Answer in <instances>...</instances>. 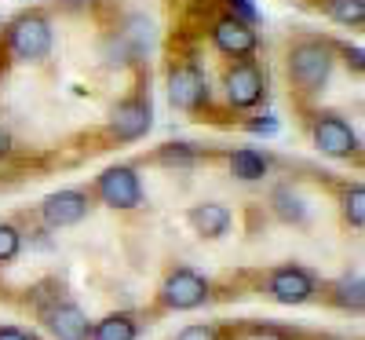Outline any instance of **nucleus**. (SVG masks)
Wrapping results in <instances>:
<instances>
[{
	"label": "nucleus",
	"mask_w": 365,
	"mask_h": 340,
	"mask_svg": "<svg viewBox=\"0 0 365 340\" xmlns=\"http://www.w3.org/2000/svg\"><path fill=\"white\" fill-rule=\"evenodd\" d=\"M135 336H139V322L132 315H106L88 333V340H135Z\"/></svg>",
	"instance_id": "16"
},
{
	"label": "nucleus",
	"mask_w": 365,
	"mask_h": 340,
	"mask_svg": "<svg viewBox=\"0 0 365 340\" xmlns=\"http://www.w3.org/2000/svg\"><path fill=\"white\" fill-rule=\"evenodd\" d=\"M22 249V234L15 224H0V264H11Z\"/></svg>",
	"instance_id": "21"
},
{
	"label": "nucleus",
	"mask_w": 365,
	"mask_h": 340,
	"mask_svg": "<svg viewBox=\"0 0 365 340\" xmlns=\"http://www.w3.org/2000/svg\"><path fill=\"white\" fill-rule=\"evenodd\" d=\"M223 99L230 110L245 114V110H256L263 99H267V74L259 63H252V59H237V63H230L223 70Z\"/></svg>",
	"instance_id": "3"
},
{
	"label": "nucleus",
	"mask_w": 365,
	"mask_h": 340,
	"mask_svg": "<svg viewBox=\"0 0 365 340\" xmlns=\"http://www.w3.org/2000/svg\"><path fill=\"white\" fill-rule=\"evenodd\" d=\"M44 326L55 340H88L91 326H88V315L81 311L77 304H55L44 311Z\"/></svg>",
	"instance_id": "12"
},
{
	"label": "nucleus",
	"mask_w": 365,
	"mask_h": 340,
	"mask_svg": "<svg viewBox=\"0 0 365 340\" xmlns=\"http://www.w3.org/2000/svg\"><path fill=\"white\" fill-rule=\"evenodd\" d=\"M96 198L106 205V209H139L143 205V183H139V172L132 165H110L96 176Z\"/></svg>",
	"instance_id": "7"
},
{
	"label": "nucleus",
	"mask_w": 365,
	"mask_h": 340,
	"mask_svg": "<svg viewBox=\"0 0 365 340\" xmlns=\"http://www.w3.org/2000/svg\"><path fill=\"white\" fill-rule=\"evenodd\" d=\"M267 293L278 300V304H307L314 293H318V282H314V274L307 267H299V264H285L270 274V282H267Z\"/></svg>",
	"instance_id": "11"
},
{
	"label": "nucleus",
	"mask_w": 365,
	"mask_h": 340,
	"mask_svg": "<svg viewBox=\"0 0 365 340\" xmlns=\"http://www.w3.org/2000/svg\"><path fill=\"white\" fill-rule=\"evenodd\" d=\"M270 209L285 224H303V220H307V201H303L292 187H278V191H274L270 194Z\"/></svg>",
	"instance_id": "17"
},
{
	"label": "nucleus",
	"mask_w": 365,
	"mask_h": 340,
	"mask_svg": "<svg viewBox=\"0 0 365 340\" xmlns=\"http://www.w3.org/2000/svg\"><path fill=\"white\" fill-rule=\"evenodd\" d=\"M165 88H168L172 110L179 114H201L212 99V84L197 63H172L165 74Z\"/></svg>",
	"instance_id": "4"
},
{
	"label": "nucleus",
	"mask_w": 365,
	"mask_h": 340,
	"mask_svg": "<svg viewBox=\"0 0 365 340\" xmlns=\"http://www.w3.org/2000/svg\"><path fill=\"white\" fill-rule=\"evenodd\" d=\"M208 41H212V48H216L223 59H230V63H237V59H252V55L259 51L256 26L241 22V19H234V15H227V11L212 22Z\"/></svg>",
	"instance_id": "8"
},
{
	"label": "nucleus",
	"mask_w": 365,
	"mask_h": 340,
	"mask_svg": "<svg viewBox=\"0 0 365 340\" xmlns=\"http://www.w3.org/2000/svg\"><path fill=\"white\" fill-rule=\"evenodd\" d=\"M91 209V198L88 191L81 187H66V191H55L41 201V220L51 227V231H63V227H73L81 224Z\"/></svg>",
	"instance_id": "10"
},
{
	"label": "nucleus",
	"mask_w": 365,
	"mask_h": 340,
	"mask_svg": "<svg viewBox=\"0 0 365 340\" xmlns=\"http://www.w3.org/2000/svg\"><path fill=\"white\" fill-rule=\"evenodd\" d=\"M208 296H212L208 278L190 271V267H175L161 282V304L168 311H194V307H201Z\"/></svg>",
	"instance_id": "9"
},
{
	"label": "nucleus",
	"mask_w": 365,
	"mask_h": 340,
	"mask_svg": "<svg viewBox=\"0 0 365 340\" xmlns=\"http://www.w3.org/2000/svg\"><path fill=\"white\" fill-rule=\"evenodd\" d=\"M175 340H220V329L216 326H187Z\"/></svg>",
	"instance_id": "26"
},
{
	"label": "nucleus",
	"mask_w": 365,
	"mask_h": 340,
	"mask_svg": "<svg viewBox=\"0 0 365 340\" xmlns=\"http://www.w3.org/2000/svg\"><path fill=\"white\" fill-rule=\"evenodd\" d=\"M11 150H15V139L4 125H0V158H11Z\"/></svg>",
	"instance_id": "29"
},
{
	"label": "nucleus",
	"mask_w": 365,
	"mask_h": 340,
	"mask_svg": "<svg viewBox=\"0 0 365 340\" xmlns=\"http://www.w3.org/2000/svg\"><path fill=\"white\" fill-rule=\"evenodd\" d=\"M150 129H154V103H150V91L143 96H128L120 99L113 110H110V121H106V136L113 143H139Z\"/></svg>",
	"instance_id": "6"
},
{
	"label": "nucleus",
	"mask_w": 365,
	"mask_h": 340,
	"mask_svg": "<svg viewBox=\"0 0 365 340\" xmlns=\"http://www.w3.org/2000/svg\"><path fill=\"white\" fill-rule=\"evenodd\" d=\"M311 143L325 154V158H336V161H351L358 158L361 139L351 129V121H344L340 114H311Z\"/></svg>",
	"instance_id": "5"
},
{
	"label": "nucleus",
	"mask_w": 365,
	"mask_h": 340,
	"mask_svg": "<svg viewBox=\"0 0 365 340\" xmlns=\"http://www.w3.org/2000/svg\"><path fill=\"white\" fill-rule=\"evenodd\" d=\"M344 216H347V224L354 231L365 227V187H361V183L347 187V194H344Z\"/></svg>",
	"instance_id": "20"
},
{
	"label": "nucleus",
	"mask_w": 365,
	"mask_h": 340,
	"mask_svg": "<svg viewBox=\"0 0 365 340\" xmlns=\"http://www.w3.org/2000/svg\"><path fill=\"white\" fill-rule=\"evenodd\" d=\"M51 44H55V29L44 11H22L4 29V51L11 55V63H22V66L44 63Z\"/></svg>",
	"instance_id": "2"
},
{
	"label": "nucleus",
	"mask_w": 365,
	"mask_h": 340,
	"mask_svg": "<svg viewBox=\"0 0 365 340\" xmlns=\"http://www.w3.org/2000/svg\"><path fill=\"white\" fill-rule=\"evenodd\" d=\"M270 172V158L256 146H237L230 154V176L241 179V183H259L263 176Z\"/></svg>",
	"instance_id": "14"
},
{
	"label": "nucleus",
	"mask_w": 365,
	"mask_h": 340,
	"mask_svg": "<svg viewBox=\"0 0 365 340\" xmlns=\"http://www.w3.org/2000/svg\"><path fill=\"white\" fill-rule=\"evenodd\" d=\"M0 340H34V336L19 326H0Z\"/></svg>",
	"instance_id": "28"
},
{
	"label": "nucleus",
	"mask_w": 365,
	"mask_h": 340,
	"mask_svg": "<svg viewBox=\"0 0 365 340\" xmlns=\"http://www.w3.org/2000/svg\"><path fill=\"white\" fill-rule=\"evenodd\" d=\"M223 4H227V15H234L241 22H249V26L259 22V8L252 4V0H223Z\"/></svg>",
	"instance_id": "23"
},
{
	"label": "nucleus",
	"mask_w": 365,
	"mask_h": 340,
	"mask_svg": "<svg viewBox=\"0 0 365 340\" xmlns=\"http://www.w3.org/2000/svg\"><path fill=\"white\" fill-rule=\"evenodd\" d=\"M332 300L347 311H361L365 304V286H361V274H344L336 286H332Z\"/></svg>",
	"instance_id": "19"
},
{
	"label": "nucleus",
	"mask_w": 365,
	"mask_h": 340,
	"mask_svg": "<svg viewBox=\"0 0 365 340\" xmlns=\"http://www.w3.org/2000/svg\"><path fill=\"white\" fill-rule=\"evenodd\" d=\"M125 37H128V41H135V48H139V51H143V48H150V41H154V22L143 19V15H135V19L128 22V29H125Z\"/></svg>",
	"instance_id": "22"
},
{
	"label": "nucleus",
	"mask_w": 365,
	"mask_h": 340,
	"mask_svg": "<svg viewBox=\"0 0 365 340\" xmlns=\"http://www.w3.org/2000/svg\"><path fill=\"white\" fill-rule=\"evenodd\" d=\"M336 51H340V55L347 59V66H351V70H354V74L361 77V70H365V55H361V48H351V44H340Z\"/></svg>",
	"instance_id": "27"
},
{
	"label": "nucleus",
	"mask_w": 365,
	"mask_h": 340,
	"mask_svg": "<svg viewBox=\"0 0 365 340\" xmlns=\"http://www.w3.org/2000/svg\"><path fill=\"white\" fill-rule=\"evenodd\" d=\"M318 8L344 29L365 26V0H318Z\"/></svg>",
	"instance_id": "15"
},
{
	"label": "nucleus",
	"mask_w": 365,
	"mask_h": 340,
	"mask_svg": "<svg viewBox=\"0 0 365 340\" xmlns=\"http://www.w3.org/2000/svg\"><path fill=\"white\" fill-rule=\"evenodd\" d=\"M154 161L168 165V169H187V165L201 161V150L194 143H165V146L154 150Z\"/></svg>",
	"instance_id": "18"
},
{
	"label": "nucleus",
	"mask_w": 365,
	"mask_h": 340,
	"mask_svg": "<svg viewBox=\"0 0 365 340\" xmlns=\"http://www.w3.org/2000/svg\"><path fill=\"white\" fill-rule=\"evenodd\" d=\"M336 66V44L325 37H299L285 51V74L296 99H318L332 81Z\"/></svg>",
	"instance_id": "1"
},
{
	"label": "nucleus",
	"mask_w": 365,
	"mask_h": 340,
	"mask_svg": "<svg viewBox=\"0 0 365 340\" xmlns=\"http://www.w3.org/2000/svg\"><path fill=\"white\" fill-rule=\"evenodd\" d=\"M278 129H282V121L274 117V114H259V117L245 121V132H252V136H274Z\"/></svg>",
	"instance_id": "24"
},
{
	"label": "nucleus",
	"mask_w": 365,
	"mask_h": 340,
	"mask_svg": "<svg viewBox=\"0 0 365 340\" xmlns=\"http://www.w3.org/2000/svg\"><path fill=\"white\" fill-rule=\"evenodd\" d=\"M187 224L194 227V234L201 238H223L230 231V209L220 201H201L187 209Z\"/></svg>",
	"instance_id": "13"
},
{
	"label": "nucleus",
	"mask_w": 365,
	"mask_h": 340,
	"mask_svg": "<svg viewBox=\"0 0 365 340\" xmlns=\"http://www.w3.org/2000/svg\"><path fill=\"white\" fill-rule=\"evenodd\" d=\"M241 340H289V333H282L278 326H249Z\"/></svg>",
	"instance_id": "25"
}]
</instances>
